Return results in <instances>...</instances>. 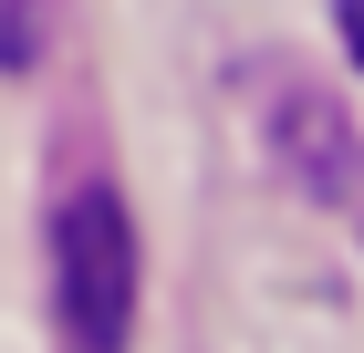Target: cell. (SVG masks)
<instances>
[{
	"mask_svg": "<svg viewBox=\"0 0 364 353\" xmlns=\"http://www.w3.org/2000/svg\"><path fill=\"white\" fill-rule=\"evenodd\" d=\"M53 312L73 332V353H125V332H136V229H125L114 188L63 197V218H53Z\"/></svg>",
	"mask_w": 364,
	"mask_h": 353,
	"instance_id": "obj_1",
	"label": "cell"
},
{
	"mask_svg": "<svg viewBox=\"0 0 364 353\" xmlns=\"http://www.w3.org/2000/svg\"><path fill=\"white\" fill-rule=\"evenodd\" d=\"M343 53L364 63V0H343Z\"/></svg>",
	"mask_w": 364,
	"mask_h": 353,
	"instance_id": "obj_3",
	"label": "cell"
},
{
	"mask_svg": "<svg viewBox=\"0 0 364 353\" xmlns=\"http://www.w3.org/2000/svg\"><path fill=\"white\" fill-rule=\"evenodd\" d=\"M42 42H53V0H0V73L42 63Z\"/></svg>",
	"mask_w": 364,
	"mask_h": 353,
	"instance_id": "obj_2",
	"label": "cell"
}]
</instances>
